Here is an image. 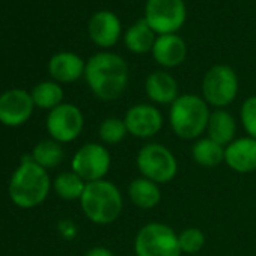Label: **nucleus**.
Here are the masks:
<instances>
[{
    "instance_id": "9d476101",
    "label": "nucleus",
    "mask_w": 256,
    "mask_h": 256,
    "mask_svg": "<svg viewBox=\"0 0 256 256\" xmlns=\"http://www.w3.org/2000/svg\"><path fill=\"white\" fill-rule=\"evenodd\" d=\"M84 125L82 110L68 102H62L56 108L50 110L47 116V132L53 140L59 144H70L76 140Z\"/></svg>"
},
{
    "instance_id": "f3484780",
    "label": "nucleus",
    "mask_w": 256,
    "mask_h": 256,
    "mask_svg": "<svg viewBox=\"0 0 256 256\" xmlns=\"http://www.w3.org/2000/svg\"><path fill=\"white\" fill-rule=\"evenodd\" d=\"M145 92L152 102L162 106H170L180 96L178 83L168 71L151 72L145 82Z\"/></svg>"
},
{
    "instance_id": "393cba45",
    "label": "nucleus",
    "mask_w": 256,
    "mask_h": 256,
    "mask_svg": "<svg viewBox=\"0 0 256 256\" xmlns=\"http://www.w3.org/2000/svg\"><path fill=\"white\" fill-rule=\"evenodd\" d=\"M98 134L104 145H118L128 136V130L124 119L110 116L100 124Z\"/></svg>"
},
{
    "instance_id": "cd10ccee",
    "label": "nucleus",
    "mask_w": 256,
    "mask_h": 256,
    "mask_svg": "<svg viewBox=\"0 0 256 256\" xmlns=\"http://www.w3.org/2000/svg\"><path fill=\"white\" fill-rule=\"evenodd\" d=\"M84 256H114V254L110 248L98 246V247H92L90 250H88Z\"/></svg>"
},
{
    "instance_id": "6e6552de",
    "label": "nucleus",
    "mask_w": 256,
    "mask_h": 256,
    "mask_svg": "<svg viewBox=\"0 0 256 256\" xmlns=\"http://www.w3.org/2000/svg\"><path fill=\"white\" fill-rule=\"evenodd\" d=\"M187 18L184 0H146L145 20L156 35L178 32Z\"/></svg>"
},
{
    "instance_id": "a878e982",
    "label": "nucleus",
    "mask_w": 256,
    "mask_h": 256,
    "mask_svg": "<svg viewBox=\"0 0 256 256\" xmlns=\"http://www.w3.org/2000/svg\"><path fill=\"white\" fill-rule=\"evenodd\" d=\"M205 234L199 228H187L182 232L178 234V242L180 248L186 254H194L199 253L205 246Z\"/></svg>"
},
{
    "instance_id": "423d86ee",
    "label": "nucleus",
    "mask_w": 256,
    "mask_h": 256,
    "mask_svg": "<svg viewBox=\"0 0 256 256\" xmlns=\"http://www.w3.org/2000/svg\"><path fill=\"white\" fill-rule=\"evenodd\" d=\"M136 256H181L178 234L166 223L151 222L134 238Z\"/></svg>"
},
{
    "instance_id": "f03ea898",
    "label": "nucleus",
    "mask_w": 256,
    "mask_h": 256,
    "mask_svg": "<svg viewBox=\"0 0 256 256\" xmlns=\"http://www.w3.org/2000/svg\"><path fill=\"white\" fill-rule=\"evenodd\" d=\"M211 110L206 101L194 94H182L169 110V122L172 132L184 140L200 139L208 128Z\"/></svg>"
},
{
    "instance_id": "ddd939ff",
    "label": "nucleus",
    "mask_w": 256,
    "mask_h": 256,
    "mask_svg": "<svg viewBox=\"0 0 256 256\" xmlns=\"http://www.w3.org/2000/svg\"><path fill=\"white\" fill-rule=\"evenodd\" d=\"M88 32L95 46L110 48L119 41L122 35V24L116 14L110 11H98L90 17Z\"/></svg>"
},
{
    "instance_id": "2eb2a0df",
    "label": "nucleus",
    "mask_w": 256,
    "mask_h": 256,
    "mask_svg": "<svg viewBox=\"0 0 256 256\" xmlns=\"http://www.w3.org/2000/svg\"><path fill=\"white\" fill-rule=\"evenodd\" d=\"M154 60L163 68L180 66L187 56V46L181 36L176 34L158 35L152 47Z\"/></svg>"
},
{
    "instance_id": "aec40b11",
    "label": "nucleus",
    "mask_w": 256,
    "mask_h": 256,
    "mask_svg": "<svg viewBox=\"0 0 256 256\" xmlns=\"http://www.w3.org/2000/svg\"><path fill=\"white\" fill-rule=\"evenodd\" d=\"M156 40V32L150 28L145 18L138 20L124 34L125 47L134 54H145L148 52H152Z\"/></svg>"
},
{
    "instance_id": "39448f33",
    "label": "nucleus",
    "mask_w": 256,
    "mask_h": 256,
    "mask_svg": "<svg viewBox=\"0 0 256 256\" xmlns=\"http://www.w3.org/2000/svg\"><path fill=\"white\" fill-rule=\"evenodd\" d=\"M136 166L140 175L154 182L168 184L178 174V162L174 152L157 142L142 146L136 157Z\"/></svg>"
},
{
    "instance_id": "412c9836",
    "label": "nucleus",
    "mask_w": 256,
    "mask_h": 256,
    "mask_svg": "<svg viewBox=\"0 0 256 256\" xmlns=\"http://www.w3.org/2000/svg\"><path fill=\"white\" fill-rule=\"evenodd\" d=\"M192 157L202 168H216L224 163V146L218 145L208 136L200 138L192 146Z\"/></svg>"
},
{
    "instance_id": "4468645a",
    "label": "nucleus",
    "mask_w": 256,
    "mask_h": 256,
    "mask_svg": "<svg viewBox=\"0 0 256 256\" xmlns=\"http://www.w3.org/2000/svg\"><path fill=\"white\" fill-rule=\"evenodd\" d=\"M224 163L236 174H252L256 170V139L250 136L238 138L224 148Z\"/></svg>"
},
{
    "instance_id": "7ed1b4c3",
    "label": "nucleus",
    "mask_w": 256,
    "mask_h": 256,
    "mask_svg": "<svg viewBox=\"0 0 256 256\" xmlns=\"http://www.w3.org/2000/svg\"><path fill=\"white\" fill-rule=\"evenodd\" d=\"M50 187L52 181L47 170L36 164L32 157H26L11 178L10 196L17 206L28 210L42 204Z\"/></svg>"
},
{
    "instance_id": "1a4fd4ad",
    "label": "nucleus",
    "mask_w": 256,
    "mask_h": 256,
    "mask_svg": "<svg viewBox=\"0 0 256 256\" xmlns=\"http://www.w3.org/2000/svg\"><path fill=\"white\" fill-rule=\"evenodd\" d=\"M112 166L108 150L101 144H86L72 157L71 169L83 181L94 182L104 180Z\"/></svg>"
},
{
    "instance_id": "0eeeda50",
    "label": "nucleus",
    "mask_w": 256,
    "mask_h": 256,
    "mask_svg": "<svg viewBox=\"0 0 256 256\" xmlns=\"http://www.w3.org/2000/svg\"><path fill=\"white\" fill-rule=\"evenodd\" d=\"M238 95V76L229 65L211 66L202 80V98L214 108H226Z\"/></svg>"
},
{
    "instance_id": "5701e85b",
    "label": "nucleus",
    "mask_w": 256,
    "mask_h": 256,
    "mask_svg": "<svg viewBox=\"0 0 256 256\" xmlns=\"http://www.w3.org/2000/svg\"><path fill=\"white\" fill-rule=\"evenodd\" d=\"M64 158H65V152L62 144L53 139L40 142L32 152V160L41 168H44L46 170L58 168L64 162Z\"/></svg>"
},
{
    "instance_id": "20e7f679",
    "label": "nucleus",
    "mask_w": 256,
    "mask_h": 256,
    "mask_svg": "<svg viewBox=\"0 0 256 256\" xmlns=\"http://www.w3.org/2000/svg\"><path fill=\"white\" fill-rule=\"evenodd\" d=\"M83 214L95 224H110L116 222L124 208L122 193L113 182L100 180L88 182L80 198Z\"/></svg>"
},
{
    "instance_id": "6ab92c4d",
    "label": "nucleus",
    "mask_w": 256,
    "mask_h": 256,
    "mask_svg": "<svg viewBox=\"0 0 256 256\" xmlns=\"http://www.w3.org/2000/svg\"><path fill=\"white\" fill-rule=\"evenodd\" d=\"M128 198L140 210H152L162 200V190L157 182L140 176L128 186Z\"/></svg>"
},
{
    "instance_id": "f257e3e1",
    "label": "nucleus",
    "mask_w": 256,
    "mask_h": 256,
    "mask_svg": "<svg viewBox=\"0 0 256 256\" xmlns=\"http://www.w3.org/2000/svg\"><path fill=\"white\" fill-rule=\"evenodd\" d=\"M84 78L96 98L114 101L128 86V65L119 54L101 52L86 62Z\"/></svg>"
},
{
    "instance_id": "a211bd4d",
    "label": "nucleus",
    "mask_w": 256,
    "mask_h": 256,
    "mask_svg": "<svg viewBox=\"0 0 256 256\" xmlns=\"http://www.w3.org/2000/svg\"><path fill=\"white\" fill-rule=\"evenodd\" d=\"M206 136L222 146H228L236 138V120L226 108H216L211 112Z\"/></svg>"
},
{
    "instance_id": "9b49d317",
    "label": "nucleus",
    "mask_w": 256,
    "mask_h": 256,
    "mask_svg": "<svg viewBox=\"0 0 256 256\" xmlns=\"http://www.w3.org/2000/svg\"><path fill=\"white\" fill-rule=\"evenodd\" d=\"M124 122L132 134L138 139H151L160 133L163 128V114L154 104L140 102L132 106L124 116Z\"/></svg>"
},
{
    "instance_id": "dca6fc26",
    "label": "nucleus",
    "mask_w": 256,
    "mask_h": 256,
    "mask_svg": "<svg viewBox=\"0 0 256 256\" xmlns=\"http://www.w3.org/2000/svg\"><path fill=\"white\" fill-rule=\"evenodd\" d=\"M84 60L71 52H62L54 54L48 62V72L58 83H72L80 77H84Z\"/></svg>"
},
{
    "instance_id": "bb28decb",
    "label": "nucleus",
    "mask_w": 256,
    "mask_h": 256,
    "mask_svg": "<svg viewBox=\"0 0 256 256\" xmlns=\"http://www.w3.org/2000/svg\"><path fill=\"white\" fill-rule=\"evenodd\" d=\"M240 119L247 136L256 139V95L248 96L240 110Z\"/></svg>"
},
{
    "instance_id": "b1692460",
    "label": "nucleus",
    "mask_w": 256,
    "mask_h": 256,
    "mask_svg": "<svg viewBox=\"0 0 256 256\" xmlns=\"http://www.w3.org/2000/svg\"><path fill=\"white\" fill-rule=\"evenodd\" d=\"M86 181H83L77 174L71 172H62L56 176L53 181V188L58 193L59 198L65 200H80L84 188H86Z\"/></svg>"
},
{
    "instance_id": "f8f14e48",
    "label": "nucleus",
    "mask_w": 256,
    "mask_h": 256,
    "mask_svg": "<svg viewBox=\"0 0 256 256\" xmlns=\"http://www.w3.org/2000/svg\"><path fill=\"white\" fill-rule=\"evenodd\" d=\"M32 95L23 89H10L0 95V122L6 126H18L34 113Z\"/></svg>"
},
{
    "instance_id": "4be33fe9",
    "label": "nucleus",
    "mask_w": 256,
    "mask_h": 256,
    "mask_svg": "<svg viewBox=\"0 0 256 256\" xmlns=\"http://www.w3.org/2000/svg\"><path fill=\"white\" fill-rule=\"evenodd\" d=\"M34 104L44 110H53L64 101V89L58 82H42L32 90Z\"/></svg>"
}]
</instances>
